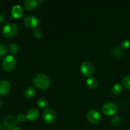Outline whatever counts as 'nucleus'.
Segmentation results:
<instances>
[{"label": "nucleus", "instance_id": "1", "mask_svg": "<svg viewBox=\"0 0 130 130\" xmlns=\"http://www.w3.org/2000/svg\"><path fill=\"white\" fill-rule=\"evenodd\" d=\"M34 84L37 88L41 90H45L49 87L50 85V79L44 74H39L34 77Z\"/></svg>", "mask_w": 130, "mask_h": 130}, {"label": "nucleus", "instance_id": "2", "mask_svg": "<svg viewBox=\"0 0 130 130\" xmlns=\"http://www.w3.org/2000/svg\"><path fill=\"white\" fill-rule=\"evenodd\" d=\"M17 32L18 27L14 23H7L3 28V34L6 38H12L16 35Z\"/></svg>", "mask_w": 130, "mask_h": 130}, {"label": "nucleus", "instance_id": "3", "mask_svg": "<svg viewBox=\"0 0 130 130\" xmlns=\"http://www.w3.org/2000/svg\"><path fill=\"white\" fill-rule=\"evenodd\" d=\"M17 63V60L13 56L11 55L6 56L3 59L2 67L5 71H10L13 69Z\"/></svg>", "mask_w": 130, "mask_h": 130}, {"label": "nucleus", "instance_id": "4", "mask_svg": "<svg viewBox=\"0 0 130 130\" xmlns=\"http://www.w3.org/2000/svg\"><path fill=\"white\" fill-rule=\"evenodd\" d=\"M80 70L84 76L90 77L93 74L95 68L91 62H88V61H85L81 63Z\"/></svg>", "mask_w": 130, "mask_h": 130}, {"label": "nucleus", "instance_id": "5", "mask_svg": "<svg viewBox=\"0 0 130 130\" xmlns=\"http://www.w3.org/2000/svg\"><path fill=\"white\" fill-rule=\"evenodd\" d=\"M43 120L48 124H53L57 118V114L53 109L48 108L46 109L43 114Z\"/></svg>", "mask_w": 130, "mask_h": 130}, {"label": "nucleus", "instance_id": "6", "mask_svg": "<svg viewBox=\"0 0 130 130\" xmlns=\"http://www.w3.org/2000/svg\"><path fill=\"white\" fill-rule=\"evenodd\" d=\"M24 23L25 27L30 29H36L39 24V21L35 16L32 15H27L24 19Z\"/></svg>", "mask_w": 130, "mask_h": 130}, {"label": "nucleus", "instance_id": "7", "mask_svg": "<svg viewBox=\"0 0 130 130\" xmlns=\"http://www.w3.org/2000/svg\"><path fill=\"white\" fill-rule=\"evenodd\" d=\"M118 107L112 102H107L104 104L102 107V111L105 115L113 116L116 113Z\"/></svg>", "mask_w": 130, "mask_h": 130}, {"label": "nucleus", "instance_id": "8", "mask_svg": "<svg viewBox=\"0 0 130 130\" xmlns=\"http://www.w3.org/2000/svg\"><path fill=\"white\" fill-rule=\"evenodd\" d=\"M3 124L6 129L13 130L16 127L17 118L13 115H8L4 119Z\"/></svg>", "mask_w": 130, "mask_h": 130}, {"label": "nucleus", "instance_id": "9", "mask_svg": "<svg viewBox=\"0 0 130 130\" xmlns=\"http://www.w3.org/2000/svg\"><path fill=\"white\" fill-rule=\"evenodd\" d=\"M86 116L89 121L93 124H97L101 120V116L97 110H90L87 112Z\"/></svg>", "mask_w": 130, "mask_h": 130}, {"label": "nucleus", "instance_id": "10", "mask_svg": "<svg viewBox=\"0 0 130 130\" xmlns=\"http://www.w3.org/2000/svg\"><path fill=\"white\" fill-rule=\"evenodd\" d=\"M10 90V84L7 80L0 81V95H6Z\"/></svg>", "mask_w": 130, "mask_h": 130}, {"label": "nucleus", "instance_id": "11", "mask_svg": "<svg viewBox=\"0 0 130 130\" xmlns=\"http://www.w3.org/2000/svg\"><path fill=\"white\" fill-rule=\"evenodd\" d=\"M39 115V112L38 109H30L27 111L26 114V118L29 121H32L36 120L38 118Z\"/></svg>", "mask_w": 130, "mask_h": 130}, {"label": "nucleus", "instance_id": "12", "mask_svg": "<svg viewBox=\"0 0 130 130\" xmlns=\"http://www.w3.org/2000/svg\"><path fill=\"white\" fill-rule=\"evenodd\" d=\"M11 14L14 18H20L23 15V8L20 5H15L11 10Z\"/></svg>", "mask_w": 130, "mask_h": 130}, {"label": "nucleus", "instance_id": "13", "mask_svg": "<svg viewBox=\"0 0 130 130\" xmlns=\"http://www.w3.org/2000/svg\"><path fill=\"white\" fill-rule=\"evenodd\" d=\"M39 1L37 0H25L24 2V6L25 9L29 11L32 10L33 9L35 8L38 5Z\"/></svg>", "mask_w": 130, "mask_h": 130}, {"label": "nucleus", "instance_id": "14", "mask_svg": "<svg viewBox=\"0 0 130 130\" xmlns=\"http://www.w3.org/2000/svg\"><path fill=\"white\" fill-rule=\"evenodd\" d=\"M36 91L32 86H28L25 89L24 91V95L27 99H31L35 95Z\"/></svg>", "mask_w": 130, "mask_h": 130}, {"label": "nucleus", "instance_id": "15", "mask_svg": "<svg viewBox=\"0 0 130 130\" xmlns=\"http://www.w3.org/2000/svg\"><path fill=\"white\" fill-rule=\"evenodd\" d=\"M112 92L113 94L116 95H119L120 93H121L122 91H123V86L119 83H115L112 87Z\"/></svg>", "mask_w": 130, "mask_h": 130}, {"label": "nucleus", "instance_id": "16", "mask_svg": "<svg viewBox=\"0 0 130 130\" xmlns=\"http://www.w3.org/2000/svg\"><path fill=\"white\" fill-rule=\"evenodd\" d=\"M86 85L90 88L95 89L98 86L99 83L97 80L94 77H90L86 80Z\"/></svg>", "mask_w": 130, "mask_h": 130}, {"label": "nucleus", "instance_id": "17", "mask_svg": "<svg viewBox=\"0 0 130 130\" xmlns=\"http://www.w3.org/2000/svg\"><path fill=\"white\" fill-rule=\"evenodd\" d=\"M37 105L39 107L41 108H46L48 106V102L45 98L41 97L37 100L36 101Z\"/></svg>", "mask_w": 130, "mask_h": 130}, {"label": "nucleus", "instance_id": "18", "mask_svg": "<svg viewBox=\"0 0 130 130\" xmlns=\"http://www.w3.org/2000/svg\"><path fill=\"white\" fill-rule=\"evenodd\" d=\"M112 52L113 55L117 57H121L123 54V50L121 49V47L118 46H116L113 47L112 49Z\"/></svg>", "mask_w": 130, "mask_h": 130}, {"label": "nucleus", "instance_id": "19", "mask_svg": "<svg viewBox=\"0 0 130 130\" xmlns=\"http://www.w3.org/2000/svg\"><path fill=\"white\" fill-rule=\"evenodd\" d=\"M19 45L16 43H11L9 45V50L11 53H16L19 51Z\"/></svg>", "mask_w": 130, "mask_h": 130}, {"label": "nucleus", "instance_id": "20", "mask_svg": "<svg viewBox=\"0 0 130 130\" xmlns=\"http://www.w3.org/2000/svg\"><path fill=\"white\" fill-rule=\"evenodd\" d=\"M122 84L125 88L130 89V76H126L122 80Z\"/></svg>", "mask_w": 130, "mask_h": 130}, {"label": "nucleus", "instance_id": "21", "mask_svg": "<svg viewBox=\"0 0 130 130\" xmlns=\"http://www.w3.org/2000/svg\"><path fill=\"white\" fill-rule=\"evenodd\" d=\"M121 48L123 49H128L130 47V41L129 39H124L121 42Z\"/></svg>", "mask_w": 130, "mask_h": 130}, {"label": "nucleus", "instance_id": "22", "mask_svg": "<svg viewBox=\"0 0 130 130\" xmlns=\"http://www.w3.org/2000/svg\"><path fill=\"white\" fill-rule=\"evenodd\" d=\"M42 34H43L42 31L39 29L36 28V29H35L34 30H33V35H34V36L35 37V38H41Z\"/></svg>", "mask_w": 130, "mask_h": 130}, {"label": "nucleus", "instance_id": "23", "mask_svg": "<svg viewBox=\"0 0 130 130\" xmlns=\"http://www.w3.org/2000/svg\"><path fill=\"white\" fill-rule=\"evenodd\" d=\"M121 121V119L119 116H115L114 118H112V124H113L115 126H118V124L120 123Z\"/></svg>", "mask_w": 130, "mask_h": 130}, {"label": "nucleus", "instance_id": "24", "mask_svg": "<svg viewBox=\"0 0 130 130\" xmlns=\"http://www.w3.org/2000/svg\"><path fill=\"white\" fill-rule=\"evenodd\" d=\"M25 119H27L26 116L24 115V114H19L17 116V120L19 122H21V123L24 122L25 120Z\"/></svg>", "mask_w": 130, "mask_h": 130}, {"label": "nucleus", "instance_id": "25", "mask_svg": "<svg viewBox=\"0 0 130 130\" xmlns=\"http://www.w3.org/2000/svg\"><path fill=\"white\" fill-rule=\"evenodd\" d=\"M6 47L5 44H0V56H2L6 53Z\"/></svg>", "mask_w": 130, "mask_h": 130}, {"label": "nucleus", "instance_id": "26", "mask_svg": "<svg viewBox=\"0 0 130 130\" xmlns=\"http://www.w3.org/2000/svg\"><path fill=\"white\" fill-rule=\"evenodd\" d=\"M4 20H5V17H4L3 15L0 13V23L3 22L4 21Z\"/></svg>", "mask_w": 130, "mask_h": 130}, {"label": "nucleus", "instance_id": "27", "mask_svg": "<svg viewBox=\"0 0 130 130\" xmlns=\"http://www.w3.org/2000/svg\"><path fill=\"white\" fill-rule=\"evenodd\" d=\"M13 130H21V129H20V128H19V127H15V128H13Z\"/></svg>", "mask_w": 130, "mask_h": 130}, {"label": "nucleus", "instance_id": "28", "mask_svg": "<svg viewBox=\"0 0 130 130\" xmlns=\"http://www.w3.org/2000/svg\"><path fill=\"white\" fill-rule=\"evenodd\" d=\"M2 104H3V103H2V101H1V100H0V107H1V105H2Z\"/></svg>", "mask_w": 130, "mask_h": 130}, {"label": "nucleus", "instance_id": "29", "mask_svg": "<svg viewBox=\"0 0 130 130\" xmlns=\"http://www.w3.org/2000/svg\"><path fill=\"white\" fill-rule=\"evenodd\" d=\"M0 130H2V126H1V124H0Z\"/></svg>", "mask_w": 130, "mask_h": 130}]
</instances>
